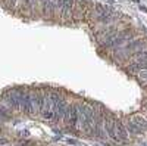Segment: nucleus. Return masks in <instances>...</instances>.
I'll use <instances>...</instances> for the list:
<instances>
[{"mask_svg":"<svg viewBox=\"0 0 147 146\" xmlns=\"http://www.w3.org/2000/svg\"><path fill=\"white\" fill-rule=\"evenodd\" d=\"M128 121H131V123L136 126L141 133L147 128V121H146L141 115H131V117H128Z\"/></svg>","mask_w":147,"mask_h":146,"instance_id":"f257e3e1","label":"nucleus"}]
</instances>
